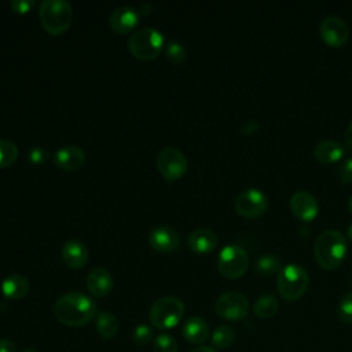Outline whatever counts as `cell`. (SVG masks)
I'll use <instances>...</instances> for the list:
<instances>
[{"label": "cell", "instance_id": "18", "mask_svg": "<svg viewBox=\"0 0 352 352\" xmlns=\"http://www.w3.org/2000/svg\"><path fill=\"white\" fill-rule=\"evenodd\" d=\"M187 245L192 252L198 254H206L216 248L217 236L209 228H197L188 234Z\"/></svg>", "mask_w": 352, "mask_h": 352}, {"label": "cell", "instance_id": "32", "mask_svg": "<svg viewBox=\"0 0 352 352\" xmlns=\"http://www.w3.org/2000/svg\"><path fill=\"white\" fill-rule=\"evenodd\" d=\"M338 177L344 184L352 183V158L345 160L338 168Z\"/></svg>", "mask_w": 352, "mask_h": 352}, {"label": "cell", "instance_id": "8", "mask_svg": "<svg viewBox=\"0 0 352 352\" xmlns=\"http://www.w3.org/2000/svg\"><path fill=\"white\" fill-rule=\"evenodd\" d=\"M187 166L186 155L175 147H164L157 154V169L168 182L180 179L187 172Z\"/></svg>", "mask_w": 352, "mask_h": 352}, {"label": "cell", "instance_id": "5", "mask_svg": "<svg viewBox=\"0 0 352 352\" xmlns=\"http://www.w3.org/2000/svg\"><path fill=\"white\" fill-rule=\"evenodd\" d=\"M165 44L162 33L154 28L135 30L128 40L129 52L142 60H150L160 55Z\"/></svg>", "mask_w": 352, "mask_h": 352}, {"label": "cell", "instance_id": "26", "mask_svg": "<svg viewBox=\"0 0 352 352\" xmlns=\"http://www.w3.org/2000/svg\"><path fill=\"white\" fill-rule=\"evenodd\" d=\"M18 158V147L8 139H0V168L12 165Z\"/></svg>", "mask_w": 352, "mask_h": 352}, {"label": "cell", "instance_id": "16", "mask_svg": "<svg viewBox=\"0 0 352 352\" xmlns=\"http://www.w3.org/2000/svg\"><path fill=\"white\" fill-rule=\"evenodd\" d=\"M63 263L73 270L82 268L88 261V249L78 239H69L63 243L60 252Z\"/></svg>", "mask_w": 352, "mask_h": 352}, {"label": "cell", "instance_id": "2", "mask_svg": "<svg viewBox=\"0 0 352 352\" xmlns=\"http://www.w3.org/2000/svg\"><path fill=\"white\" fill-rule=\"evenodd\" d=\"M346 238L337 230H324L315 241L314 253L318 264L324 270L337 268L346 254Z\"/></svg>", "mask_w": 352, "mask_h": 352}, {"label": "cell", "instance_id": "17", "mask_svg": "<svg viewBox=\"0 0 352 352\" xmlns=\"http://www.w3.org/2000/svg\"><path fill=\"white\" fill-rule=\"evenodd\" d=\"M85 162V154L82 148L74 144H66L55 153V164L63 170L80 169Z\"/></svg>", "mask_w": 352, "mask_h": 352}, {"label": "cell", "instance_id": "24", "mask_svg": "<svg viewBox=\"0 0 352 352\" xmlns=\"http://www.w3.org/2000/svg\"><path fill=\"white\" fill-rule=\"evenodd\" d=\"M282 268L280 258L275 254H263L258 257L256 261V271L261 276H271V275H278Z\"/></svg>", "mask_w": 352, "mask_h": 352}, {"label": "cell", "instance_id": "22", "mask_svg": "<svg viewBox=\"0 0 352 352\" xmlns=\"http://www.w3.org/2000/svg\"><path fill=\"white\" fill-rule=\"evenodd\" d=\"M96 330L99 336L104 340H111L118 333V320L117 318L109 312L102 311L96 315Z\"/></svg>", "mask_w": 352, "mask_h": 352}, {"label": "cell", "instance_id": "9", "mask_svg": "<svg viewBox=\"0 0 352 352\" xmlns=\"http://www.w3.org/2000/svg\"><path fill=\"white\" fill-rule=\"evenodd\" d=\"M214 311L226 320H241L249 312V301L239 292H227L216 300Z\"/></svg>", "mask_w": 352, "mask_h": 352}, {"label": "cell", "instance_id": "14", "mask_svg": "<svg viewBox=\"0 0 352 352\" xmlns=\"http://www.w3.org/2000/svg\"><path fill=\"white\" fill-rule=\"evenodd\" d=\"M113 283L114 282H113L111 274L103 267L92 268L85 278V285L88 292L98 298L106 297L111 292Z\"/></svg>", "mask_w": 352, "mask_h": 352}, {"label": "cell", "instance_id": "20", "mask_svg": "<svg viewBox=\"0 0 352 352\" xmlns=\"http://www.w3.org/2000/svg\"><path fill=\"white\" fill-rule=\"evenodd\" d=\"M1 292L10 300H21L29 292V280L21 274H11L3 279Z\"/></svg>", "mask_w": 352, "mask_h": 352}, {"label": "cell", "instance_id": "39", "mask_svg": "<svg viewBox=\"0 0 352 352\" xmlns=\"http://www.w3.org/2000/svg\"><path fill=\"white\" fill-rule=\"evenodd\" d=\"M348 208H349V210L352 212V195H351L349 199H348Z\"/></svg>", "mask_w": 352, "mask_h": 352}, {"label": "cell", "instance_id": "38", "mask_svg": "<svg viewBox=\"0 0 352 352\" xmlns=\"http://www.w3.org/2000/svg\"><path fill=\"white\" fill-rule=\"evenodd\" d=\"M346 235H348V238L352 241V223L348 226V228H346Z\"/></svg>", "mask_w": 352, "mask_h": 352}, {"label": "cell", "instance_id": "10", "mask_svg": "<svg viewBox=\"0 0 352 352\" xmlns=\"http://www.w3.org/2000/svg\"><path fill=\"white\" fill-rule=\"evenodd\" d=\"M268 206L267 195L258 188H246L241 191L234 199L235 210L248 219L261 216Z\"/></svg>", "mask_w": 352, "mask_h": 352}, {"label": "cell", "instance_id": "28", "mask_svg": "<svg viewBox=\"0 0 352 352\" xmlns=\"http://www.w3.org/2000/svg\"><path fill=\"white\" fill-rule=\"evenodd\" d=\"M337 316L345 324L352 323V292L341 297L337 307Z\"/></svg>", "mask_w": 352, "mask_h": 352}, {"label": "cell", "instance_id": "27", "mask_svg": "<svg viewBox=\"0 0 352 352\" xmlns=\"http://www.w3.org/2000/svg\"><path fill=\"white\" fill-rule=\"evenodd\" d=\"M165 54H166V58H168V60L170 63L179 65V63H182L186 59L187 51H186L184 45L180 41L170 40L165 45Z\"/></svg>", "mask_w": 352, "mask_h": 352}, {"label": "cell", "instance_id": "7", "mask_svg": "<svg viewBox=\"0 0 352 352\" xmlns=\"http://www.w3.org/2000/svg\"><path fill=\"white\" fill-rule=\"evenodd\" d=\"M249 265V257L246 250L239 245L224 246L217 256V270L228 279L241 278Z\"/></svg>", "mask_w": 352, "mask_h": 352}, {"label": "cell", "instance_id": "37", "mask_svg": "<svg viewBox=\"0 0 352 352\" xmlns=\"http://www.w3.org/2000/svg\"><path fill=\"white\" fill-rule=\"evenodd\" d=\"M139 12H142V14H144V15L150 14V12H151V4H148V3H142V4L139 6Z\"/></svg>", "mask_w": 352, "mask_h": 352}, {"label": "cell", "instance_id": "21", "mask_svg": "<svg viewBox=\"0 0 352 352\" xmlns=\"http://www.w3.org/2000/svg\"><path fill=\"white\" fill-rule=\"evenodd\" d=\"M344 147L336 140H322L314 147V157L320 164H333L342 158Z\"/></svg>", "mask_w": 352, "mask_h": 352}, {"label": "cell", "instance_id": "3", "mask_svg": "<svg viewBox=\"0 0 352 352\" xmlns=\"http://www.w3.org/2000/svg\"><path fill=\"white\" fill-rule=\"evenodd\" d=\"M41 26L54 36L65 33L73 19V7L66 0H43L38 6Z\"/></svg>", "mask_w": 352, "mask_h": 352}, {"label": "cell", "instance_id": "15", "mask_svg": "<svg viewBox=\"0 0 352 352\" xmlns=\"http://www.w3.org/2000/svg\"><path fill=\"white\" fill-rule=\"evenodd\" d=\"M139 22V11L131 6H120L110 14V26L114 32L124 34L135 29Z\"/></svg>", "mask_w": 352, "mask_h": 352}, {"label": "cell", "instance_id": "23", "mask_svg": "<svg viewBox=\"0 0 352 352\" xmlns=\"http://www.w3.org/2000/svg\"><path fill=\"white\" fill-rule=\"evenodd\" d=\"M278 300L272 294L260 296L253 304V314L260 319H270L278 312Z\"/></svg>", "mask_w": 352, "mask_h": 352}, {"label": "cell", "instance_id": "36", "mask_svg": "<svg viewBox=\"0 0 352 352\" xmlns=\"http://www.w3.org/2000/svg\"><path fill=\"white\" fill-rule=\"evenodd\" d=\"M190 352H217L214 348H212V346H208V345H201V346H197V348H194L192 351H190Z\"/></svg>", "mask_w": 352, "mask_h": 352}, {"label": "cell", "instance_id": "4", "mask_svg": "<svg viewBox=\"0 0 352 352\" xmlns=\"http://www.w3.org/2000/svg\"><path fill=\"white\" fill-rule=\"evenodd\" d=\"M308 283L309 278L307 271L294 263L283 265L276 275L278 293L283 300L287 301L298 300L307 292Z\"/></svg>", "mask_w": 352, "mask_h": 352}, {"label": "cell", "instance_id": "25", "mask_svg": "<svg viewBox=\"0 0 352 352\" xmlns=\"http://www.w3.org/2000/svg\"><path fill=\"white\" fill-rule=\"evenodd\" d=\"M235 340V331L227 324H220L212 333V344L217 349H227Z\"/></svg>", "mask_w": 352, "mask_h": 352}, {"label": "cell", "instance_id": "33", "mask_svg": "<svg viewBox=\"0 0 352 352\" xmlns=\"http://www.w3.org/2000/svg\"><path fill=\"white\" fill-rule=\"evenodd\" d=\"M34 0H11L10 1V7L15 11V12H19V14H26L29 12L33 6H34Z\"/></svg>", "mask_w": 352, "mask_h": 352}, {"label": "cell", "instance_id": "1", "mask_svg": "<svg viewBox=\"0 0 352 352\" xmlns=\"http://www.w3.org/2000/svg\"><path fill=\"white\" fill-rule=\"evenodd\" d=\"M54 315L65 326L80 327L88 324L96 316V305L87 294L70 292L55 301Z\"/></svg>", "mask_w": 352, "mask_h": 352}, {"label": "cell", "instance_id": "31", "mask_svg": "<svg viewBox=\"0 0 352 352\" xmlns=\"http://www.w3.org/2000/svg\"><path fill=\"white\" fill-rule=\"evenodd\" d=\"M48 157H50L48 151L43 147H33L28 155L30 164H33V165H43L44 162H47Z\"/></svg>", "mask_w": 352, "mask_h": 352}, {"label": "cell", "instance_id": "29", "mask_svg": "<svg viewBox=\"0 0 352 352\" xmlns=\"http://www.w3.org/2000/svg\"><path fill=\"white\" fill-rule=\"evenodd\" d=\"M154 352H177L179 346L176 340L169 334H160L154 340Z\"/></svg>", "mask_w": 352, "mask_h": 352}, {"label": "cell", "instance_id": "11", "mask_svg": "<svg viewBox=\"0 0 352 352\" xmlns=\"http://www.w3.org/2000/svg\"><path fill=\"white\" fill-rule=\"evenodd\" d=\"M319 32L324 43L333 47H340L342 45L349 34L348 25L345 21L337 15H327L322 19Z\"/></svg>", "mask_w": 352, "mask_h": 352}, {"label": "cell", "instance_id": "12", "mask_svg": "<svg viewBox=\"0 0 352 352\" xmlns=\"http://www.w3.org/2000/svg\"><path fill=\"white\" fill-rule=\"evenodd\" d=\"M148 243L160 253H170L177 249L180 236L176 230L168 226H157L148 232Z\"/></svg>", "mask_w": 352, "mask_h": 352}, {"label": "cell", "instance_id": "40", "mask_svg": "<svg viewBox=\"0 0 352 352\" xmlns=\"http://www.w3.org/2000/svg\"><path fill=\"white\" fill-rule=\"evenodd\" d=\"M22 352H36L34 349H32V348H26V349H23Z\"/></svg>", "mask_w": 352, "mask_h": 352}, {"label": "cell", "instance_id": "13", "mask_svg": "<svg viewBox=\"0 0 352 352\" xmlns=\"http://www.w3.org/2000/svg\"><path fill=\"white\" fill-rule=\"evenodd\" d=\"M290 209L293 214L302 221L314 220L319 212L316 198L308 191L294 192L290 198Z\"/></svg>", "mask_w": 352, "mask_h": 352}, {"label": "cell", "instance_id": "6", "mask_svg": "<svg viewBox=\"0 0 352 352\" xmlns=\"http://www.w3.org/2000/svg\"><path fill=\"white\" fill-rule=\"evenodd\" d=\"M184 315V304L175 296L158 298L150 308L148 318L154 327L168 330L177 326Z\"/></svg>", "mask_w": 352, "mask_h": 352}, {"label": "cell", "instance_id": "30", "mask_svg": "<svg viewBox=\"0 0 352 352\" xmlns=\"http://www.w3.org/2000/svg\"><path fill=\"white\" fill-rule=\"evenodd\" d=\"M153 329L148 326V324H144V323H140L138 324L135 329H133V333H132V338L135 341V344L138 345H147L151 340H153Z\"/></svg>", "mask_w": 352, "mask_h": 352}, {"label": "cell", "instance_id": "35", "mask_svg": "<svg viewBox=\"0 0 352 352\" xmlns=\"http://www.w3.org/2000/svg\"><path fill=\"white\" fill-rule=\"evenodd\" d=\"M345 144L348 147V150L352 153V120L346 128V132H345Z\"/></svg>", "mask_w": 352, "mask_h": 352}, {"label": "cell", "instance_id": "34", "mask_svg": "<svg viewBox=\"0 0 352 352\" xmlns=\"http://www.w3.org/2000/svg\"><path fill=\"white\" fill-rule=\"evenodd\" d=\"M0 352H16V345L7 338L0 340Z\"/></svg>", "mask_w": 352, "mask_h": 352}, {"label": "cell", "instance_id": "19", "mask_svg": "<svg viewBox=\"0 0 352 352\" xmlns=\"http://www.w3.org/2000/svg\"><path fill=\"white\" fill-rule=\"evenodd\" d=\"M183 337L190 342V344H204L208 337H209V326L205 319L201 316H191L188 318L182 327Z\"/></svg>", "mask_w": 352, "mask_h": 352}]
</instances>
